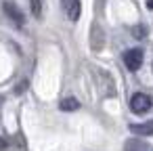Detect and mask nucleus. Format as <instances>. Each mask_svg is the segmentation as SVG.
Wrapping results in <instances>:
<instances>
[{"instance_id":"1","label":"nucleus","mask_w":153,"mask_h":151,"mask_svg":"<svg viewBox=\"0 0 153 151\" xmlns=\"http://www.w3.org/2000/svg\"><path fill=\"white\" fill-rule=\"evenodd\" d=\"M128 105H130V111L134 115H143V113H147L153 107V99L149 94H145V92H134L130 97V103Z\"/></svg>"},{"instance_id":"2","label":"nucleus","mask_w":153,"mask_h":151,"mask_svg":"<svg viewBox=\"0 0 153 151\" xmlns=\"http://www.w3.org/2000/svg\"><path fill=\"white\" fill-rule=\"evenodd\" d=\"M122 61H124V65H126L128 71H138L143 67L145 53H143V48H128V51H124Z\"/></svg>"},{"instance_id":"3","label":"nucleus","mask_w":153,"mask_h":151,"mask_svg":"<svg viewBox=\"0 0 153 151\" xmlns=\"http://www.w3.org/2000/svg\"><path fill=\"white\" fill-rule=\"evenodd\" d=\"M2 11L7 13V17H9L15 25L21 28V25L25 23V15L21 13V9H19L15 2H11V0H4V2H2Z\"/></svg>"},{"instance_id":"4","label":"nucleus","mask_w":153,"mask_h":151,"mask_svg":"<svg viewBox=\"0 0 153 151\" xmlns=\"http://www.w3.org/2000/svg\"><path fill=\"white\" fill-rule=\"evenodd\" d=\"M61 7H63V13L69 21H78L80 19V13H82V4L80 0H61Z\"/></svg>"},{"instance_id":"5","label":"nucleus","mask_w":153,"mask_h":151,"mask_svg":"<svg viewBox=\"0 0 153 151\" xmlns=\"http://www.w3.org/2000/svg\"><path fill=\"white\" fill-rule=\"evenodd\" d=\"M124 151H153V145L134 136V138H128L124 143Z\"/></svg>"},{"instance_id":"6","label":"nucleus","mask_w":153,"mask_h":151,"mask_svg":"<svg viewBox=\"0 0 153 151\" xmlns=\"http://www.w3.org/2000/svg\"><path fill=\"white\" fill-rule=\"evenodd\" d=\"M130 132L136 136H151L153 134V120H147L140 124H130Z\"/></svg>"},{"instance_id":"7","label":"nucleus","mask_w":153,"mask_h":151,"mask_svg":"<svg viewBox=\"0 0 153 151\" xmlns=\"http://www.w3.org/2000/svg\"><path fill=\"white\" fill-rule=\"evenodd\" d=\"M59 109L61 111H76V109H80V101L76 97H67L59 103Z\"/></svg>"},{"instance_id":"8","label":"nucleus","mask_w":153,"mask_h":151,"mask_svg":"<svg viewBox=\"0 0 153 151\" xmlns=\"http://www.w3.org/2000/svg\"><path fill=\"white\" fill-rule=\"evenodd\" d=\"M30 7H32V13L34 17H42V0H30Z\"/></svg>"},{"instance_id":"9","label":"nucleus","mask_w":153,"mask_h":151,"mask_svg":"<svg viewBox=\"0 0 153 151\" xmlns=\"http://www.w3.org/2000/svg\"><path fill=\"white\" fill-rule=\"evenodd\" d=\"M132 36H134V38H145V36H147V28H145L143 23H140V25H134V28H132Z\"/></svg>"},{"instance_id":"10","label":"nucleus","mask_w":153,"mask_h":151,"mask_svg":"<svg viewBox=\"0 0 153 151\" xmlns=\"http://www.w3.org/2000/svg\"><path fill=\"white\" fill-rule=\"evenodd\" d=\"M9 147V143H7V138H2V136H0V151H4Z\"/></svg>"},{"instance_id":"11","label":"nucleus","mask_w":153,"mask_h":151,"mask_svg":"<svg viewBox=\"0 0 153 151\" xmlns=\"http://www.w3.org/2000/svg\"><path fill=\"white\" fill-rule=\"evenodd\" d=\"M147 9H149V11H153V0H147Z\"/></svg>"}]
</instances>
